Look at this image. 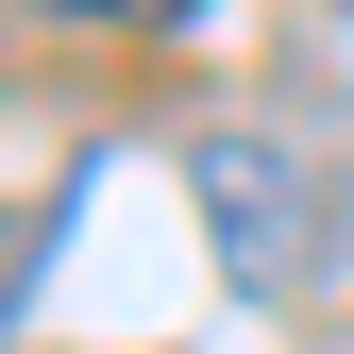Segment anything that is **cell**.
Returning a JSON list of instances; mask_svg holds the SVG:
<instances>
[{
  "label": "cell",
  "mask_w": 354,
  "mask_h": 354,
  "mask_svg": "<svg viewBox=\"0 0 354 354\" xmlns=\"http://www.w3.org/2000/svg\"><path fill=\"white\" fill-rule=\"evenodd\" d=\"M186 186H203V236H219V270H236L253 304L321 270V203H304V169H287L270 136H203V152H186Z\"/></svg>",
  "instance_id": "obj_1"
},
{
  "label": "cell",
  "mask_w": 354,
  "mask_h": 354,
  "mask_svg": "<svg viewBox=\"0 0 354 354\" xmlns=\"http://www.w3.org/2000/svg\"><path fill=\"white\" fill-rule=\"evenodd\" d=\"M51 17H102V34H169V17H203V0H51Z\"/></svg>",
  "instance_id": "obj_2"
}]
</instances>
